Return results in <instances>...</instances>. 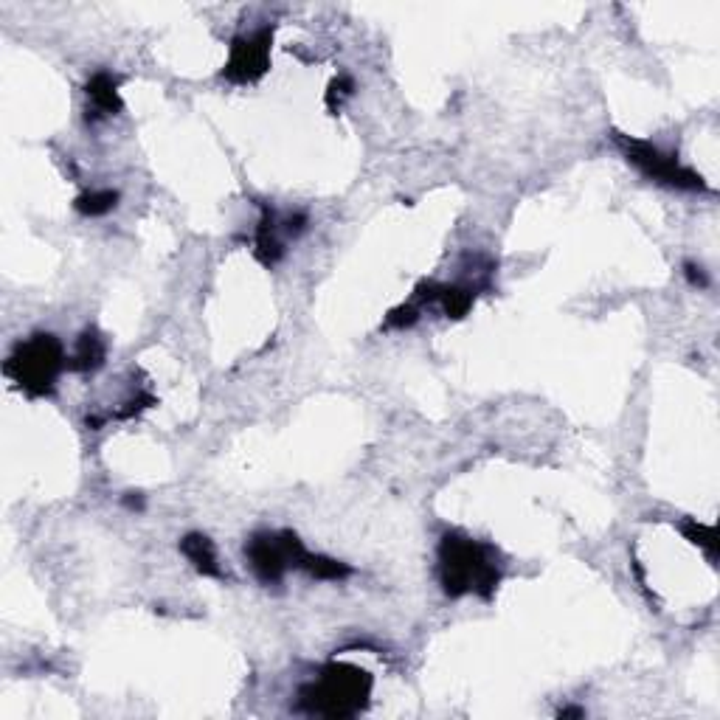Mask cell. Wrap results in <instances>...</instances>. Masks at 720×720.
I'll return each mask as SVG.
<instances>
[{
  "label": "cell",
  "mask_w": 720,
  "mask_h": 720,
  "mask_svg": "<svg viewBox=\"0 0 720 720\" xmlns=\"http://www.w3.org/2000/svg\"><path fill=\"white\" fill-rule=\"evenodd\" d=\"M372 695V678L346 664H330L318 681L301 690V706L321 718H355L366 709Z\"/></svg>",
  "instance_id": "7a4b0ae2"
},
{
  "label": "cell",
  "mask_w": 720,
  "mask_h": 720,
  "mask_svg": "<svg viewBox=\"0 0 720 720\" xmlns=\"http://www.w3.org/2000/svg\"><path fill=\"white\" fill-rule=\"evenodd\" d=\"M270 40L273 29H262L256 34H242L231 43V57L225 65V76L231 82H254L268 71Z\"/></svg>",
  "instance_id": "8992f818"
},
{
  "label": "cell",
  "mask_w": 720,
  "mask_h": 720,
  "mask_svg": "<svg viewBox=\"0 0 720 720\" xmlns=\"http://www.w3.org/2000/svg\"><path fill=\"white\" fill-rule=\"evenodd\" d=\"M65 366V352L54 335H34L26 344H20L6 360V375L17 380L23 389L40 397L54 389L57 377Z\"/></svg>",
  "instance_id": "3957f363"
},
{
  "label": "cell",
  "mask_w": 720,
  "mask_h": 720,
  "mask_svg": "<svg viewBox=\"0 0 720 720\" xmlns=\"http://www.w3.org/2000/svg\"><path fill=\"white\" fill-rule=\"evenodd\" d=\"M88 99L90 107L96 110V116H110V113L121 110L119 79L110 74H96L88 82Z\"/></svg>",
  "instance_id": "9c48e42d"
},
{
  "label": "cell",
  "mask_w": 720,
  "mask_h": 720,
  "mask_svg": "<svg viewBox=\"0 0 720 720\" xmlns=\"http://www.w3.org/2000/svg\"><path fill=\"white\" fill-rule=\"evenodd\" d=\"M285 228H282V220L276 217L273 209H262V220H259V228H256V256L265 262V265H276L282 254H285Z\"/></svg>",
  "instance_id": "52a82bcc"
},
{
  "label": "cell",
  "mask_w": 720,
  "mask_h": 720,
  "mask_svg": "<svg viewBox=\"0 0 720 720\" xmlns=\"http://www.w3.org/2000/svg\"><path fill=\"white\" fill-rule=\"evenodd\" d=\"M245 557L262 583H282L290 569H301L307 549L290 532H259L248 540Z\"/></svg>",
  "instance_id": "5b68a950"
},
{
  "label": "cell",
  "mask_w": 720,
  "mask_h": 720,
  "mask_svg": "<svg viewBox=\"0 0 720 720\" xmlns=\"http://www.w3.org/2000/svg\"><path fill=\"white\" fill-rule=\"evenodd\" d=\"M687 279H690L692 285H698V287H706L709 285V279H706V273L704 268H698V265H687Z\"/></svg>",
  "instance_id": "4fadbf2b"
},
{
  "label": "cell",
  "mask_w": 720,
  "mask_h": 720,
  "mask_svg": "<svg viewBox=\"0 0 720 720\" xmlns=\"http://www.w3.org/2000/svg\"><path fill=\"white\" fill-rule=\"evenodd\" d=\"M180 552L186 555V560L195 566L200 574L206 577H223V569H220V560H217V549L206 535L200 532H192L186 538L180 540Z\"/></svg>",
  "instance_id": "ba28073f"
},
{
  "label": "cell",
  "mask_w": 720,
  "mask_h": 720,
  "mask_svg": "<svg viewBox=\"0 0 720 720\" xmlns=\"http://www.w3.org/2000/svg\"><path fill=\"white\" fill-rule=\"evenodd\" d=\"M105 341L96 335V332H85L79 341H76L74 355L68 358V366L74 372H93L105 363Z\"/></svg>",
  "instance_id": "30bf717a"
},
{
  "label": "cell",
  "mask_w": 720,
  "mask_h": 720,
  "mask_svg": "<svg viewBox=\"0 0 720 720\" xmlns=\"http://www.w3.org/2000/svg\"><path fill=\"white\" fill-rule=\"evenodd\" d=\"M614 141L616 147L625 152V158H628L630 164L636 166V169L650 180L664 183V186H673V189H687V192H701V189H706L704 178L695 175L687 166L678 164L675 155H664L659 147H653V144H647V141H636V138L622 133H614Z\"/></svg>",
  "instance_id": "277c9868"
},
{
  "label": "cell",
  "mask_w": 720,
  "mask_h": 720,
  "mask_svg": "<svg viewBox=\"0 0 720 720\" xmlns=\"http://www.w3.org/2000/svg\"><path fill=\"white\" fill-rule=\"evenodd\" d=\"M119 195L113 189H99V192H88L76 200V211H82L85 217H102L107 211L116 209Z\"/></svg>",
  "instance_id": "7c38bea8"
},
{
  "label": "cell",
  "mask_w": 720,
  "mask_h": 720,
  "mask_svg": "<svg viewBox=\"0 0 720 720\" xmlns=\"http://www.w3.org/2000/svg\"><path fill=\"white\" fill-rule=\"evenodd\" d=\"M439 580L448 597H490L501 583V563L493 546L450 532L439 543Z\"/></svg>",
  "instance_id": "6da1fadb"
},
{
  "label": "cell",
  "mask_w": 720,
  "mask_h": 720,
  "mask_svg": "<svg viewBox=\"0 0 720 720\" xmlns=\"http://www.w3.org/2000/svg\"><path fill=\"white\" fill-rule=\"evenodd\" d=\"M560 718H583V709H560Z\"/></svg>",
  "instance_id": "5bb4252c"
},
{
  "label": "cell",
  "mask_w": 720,
  "mask_h": 720,
  "mask_svg": "<svg viewBox=\"0 0 720 720\" xmlns=\"http://www.w3.org/2000/svg\"><path fill=\"white\" fill-rule=\"evenodd\" d=\"M301 571H307L315 580H344V577L352 574V569L344 566V563H338V560H332V557L310 555V552H307L304 563H301Z\"/></svg>",
  "instance_id": "8fae6325"
}]
</instances>
